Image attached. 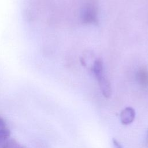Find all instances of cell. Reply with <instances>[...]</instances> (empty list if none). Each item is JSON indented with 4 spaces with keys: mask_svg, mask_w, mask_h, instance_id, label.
I'll return each instance as SVG.
<instances>
[{
    "mask_svg": "<svg viewBox=\"0 0 148 148\" xmlns=\"http://www.w3.org/2000/svg\"><path fill=\"white\" fill-rule=\"evenodd\" d=\"M5 143V142H4ZM4 143H2V142H0V148H2V146L3 145Z\"/></svg>",
    "mask_w": 148,
    "mask_h": 148,
    "instance_id": "obj_9",
    "label": "cell"
},
{
    "mask_svg": "<svg viewBox=\"0 0 148 148\" xmlns=\"http://www.w3.org/2000/svg\"><path fill=\"white\" fill-rule=\"evenodd\" d=\"M135 117V111L132 107H127L120 113L121 122L124 125H128L133 122Z\"/></svg>",
    "mask_w": 148,
    "mask_h": 148,
    "instance_id": "obj_3",
    "label": "cell"
},
{
    "mask_svg": "<svg viewBox=\"0 0 148 148\" xmlns=\"http://www.w3.org/2000/svg\"><path fill=\"white\" fill-rule=\"evenodd\" d=\"M92 70L98 82L103 95L106 98H110L112 94V88L109 81L103 73V63L101 59H97L94 62Z\"/></svg>",
    "mask_w": 148,
    "mask_h": 148,
    "instance_id": "obj_1",
    "label": "cell"
},
{
    "mask_svg": "<svg viewBox=\"0 0 148 148\" xmlns=\"http://www.w3.org/2000/svg\"><path fill=\"white\" fill-rule=\"evenodd\" d=\"M146 146L148 148V131L147 133V137H146Z\"/></svg>",
    "mask_w": 148,
    "mask_h": 148,
    "instance_id": "obj_8",
    "label": "cell"
},
{
    "mask_svg": "<svg viewBox=\"0 0 148 148\" xmlns=\"http://www.w3.org/2000/svg\"><path fill=\"white\" fill-rule=\"evenodd\" d=\"M112 142H113V144L114 145V148H123L121 144L115 138H113Z\"/></svg>",
    "mask_w": 148,
    "mask_h": 148,
    "instance_id": "obj_7",
    "label": "cell"
},
{
    "mask_svg": "<svg viewBox=\"0 0 148 148\" xmlns=\"http://www.w3.org/2000/svg\"><path fill=\"white\" fill-rule=\"evenodd\" d=\"M10 130L5 120L0 117V142L4 143L10 136Z\"/></svg>",
    "mask_w": 148,
    "mask_h": 148,
    "instance_id": "obj_5",
    "label": "cell"
},
{
    "mask_svg": "<svg viewBox=\"0 0 148 148\" xmlns=\"http://www.w3.org/2000/svg\"><path fill=\"white\" fill-rule=\"evenodd\" d=\"M136 80L140 85L146 87L148 85V70L146 66L141 67L136 73Z\"/></svg>",
    "mask_w": 148,
    "mask_h": 148,
    "instance_id": "obj_4",
    "label": "cell"
},
{
    "mask_svg": "<svg viewBox=\"0 0 148 148\" xmlns=\"http://www.w3.org/2000/svg\"><path fill=\"white\" fill-rule=\"evenodd\" d=\"M2 148H26L13 139H8L2 146Z\"/></svg>",
    "mask_w": 148,
    "mask_h": 148,
    "instance_id": "obj_6",
    "label": "cell"
},
{
    "mask_svg": "<svg viewBox=\"0 0 148 148\" xmlns=\"http://www.w3.org/2000/svg\"><path fill=\"white\" fill-rule=\"evenodd\" d=\"M81 18L84 24H97L98 8L95 3L90 2L86 4L82 9Z\"/></svg>",
    "mask_w": 148,
    "mask_h": 148,
    "instance_id": "obj_2",
    "label": "cell"
}]
</instances>
